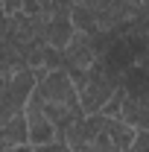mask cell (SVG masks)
I'll list each match as a JSON object with an SVG mask.
<instances>
[{
    "instance_id": "6da1fadb",
    "label": "cell",
    "mask_w": 149,
    "mask_h": 152,
    "mask_svg": "<svg viewBox=\"0 0 149 152\" xmlns=\"http://www.w3.org/2000/svg\"><path fill=\"white\" fill-rule=\"evenodd\" d=\"M32 96H35L41 105H67V108H79V94H76L70 76L64 73L61 67L58 70H47L35 79V88H32Z\"/></svg>"
},
{
    "instance_id": "7a4b0ae2",
    "label": "cell",
    "mask_w": 149,
    "mask_h": 152,
    "mask_svg": "<svg viewBox=\"0 0 149 152\" xmlns=\"http://www.w3.org/2000/svg\"><path fill=\"white\" fill-rule=\"evenodd\" d=\"M61 53V70L64 73H73V70H91L93 64L99 61V50L93 44L91 35H82V32H73V38L64 44Z\"/></svg>"
},
{
    "instance_id": "3957f363",
    "label": "cell",
    "mask_w": 149,
    "mask_h": 152,
    "mask_svg": "<svg viewBox=\"0 0 149 152\" xmlns=\"http://www.w3.org/2000/svg\"><path fill=\"white\" fill-rule=\"evenodd\" d=\"M23 117H26V140H29V146H41V143L56 140V126L47 120V114L41 111V102L32 94H29L26 105H23Z\"/></svg>"
},
{
    "instance_id": "277c9868",
    "label": "cell",
    "mask_w": 149,
    "mask_h": 152,
    "mask_svg": "<svg viewBox=\"0 0 149 152\" xmlns=\"http://www.w3.org/2000/svg\"><path fill=\"white\" fill-rule=\"evenodd\" d=\"M117 120L129 123L131 129H146L149 126V96H134V94L123 91V102H120V117Z\"/></svg>"
},
{
    "instance_id": "5b68a950",
    "label": "cell",
    "mask_w": 149,
    "mask_h": 152,
    "mask_svg": "<svg viewBox=\"0 0 149 152\" xmlns=\"http://www.w3.org/2000/svg\"><path fill=\"white\" fill-rule=\"evenodd\" d=\"M91 152H123V149L105 132H99V134H93V140H91Z\"/></svg>"
},
{
    "instance_id": "8992f818",
    "label": "cell",
    "mask_w": 149,
    "mask_h": 152,
    "mask_svg": "<svg viewBox=\"0 0 149 152\" xmlns=\"http://www.w3.org/2000/svg\"><path fill=\"white\" fill-rule=\"evenodd\" d=\"M126 152H149V132L146 129H134V137H131Z\"/></svg>"
},
{
    "instance_id": "52a82bcc",
    "label": "cell",
    "mask_w": 149,
    "mask_h": 152,
    "mask_svg": "<svg viewBox=\"0 0 149 152\" xmlns=\"http://www.w3.org/2000/svg\"><path fill=\"white\" fill-rule=\"evenodd\" d=\"M32 152H67V143H64V140H50V143L32 146Z\"/></svg>"
},
{
    "instance_id": "ba28073f",
    "label": "cell",
    "mask_w": 149,
    "mask_h": 152,
    "mask_svg": "<svg viewBox=\"0 0 149 152\" xmlns=\"http://www.w3.org/2000/svg\"><path fill=\"white\" fill-rule=\"evenodd\" d=\"M20 6H23V0H0V9H3L6 18H9V15H18Z\"/></svg>"
},
{
    "instance_id": "9c48e42d",
    "label": "cell",
    "mask_w": 149,
    "mask_h": 152,
    "mask_svg": "<svg viewBox=\"0 0 149 152\" xmlns=\"http://www.w3.org/2000/svg\"><path fill=\"white\" fill-rule=\"evenodd\" d=\"M0 18H3V9H0Z\"/></svg>"
}]
</instances>
